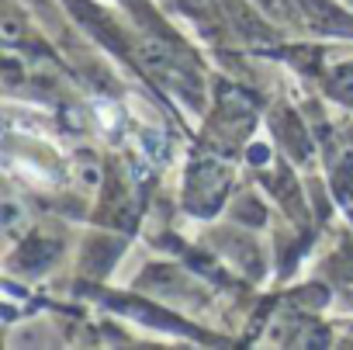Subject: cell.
Returning a JSON list of instances; mask_svg holds the SVG:
<instances>
[{
    "instance_id": "obj_1",
    "label": "cell",
    "mask_w": 353,
    "mask_h": 350,
    "mask_svg": "<svg viewBox=\"0 0 353 350\" xmlns=\"http://www.w3.org/2000/svg\"><path fill=\"white\" fill-rule=\"evenodd\" d=\"M329 90H332V94H336L339 101L353 104V66L339 70V73H336V84H329Z\"/></svg>"
}]
</instances>
